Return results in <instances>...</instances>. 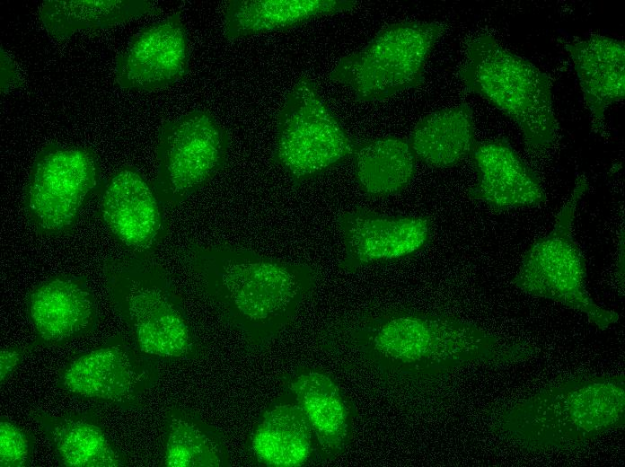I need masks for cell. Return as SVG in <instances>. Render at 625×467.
I'll use <instances>...</instances> for the list:
<instances>
[{"label": "cell", "mask_w": 625, "mask_h": 467, "mask_svg": "<svg viewBox=\"0 0 625 467\" xmlns=\"http://www.w3.org/2000/svg\"><path fill=\"white\" fill-rule=\"evenodd\" d=\"M321 347L366 370L389 390L416 396L475 364H515L536 354L459 317L409 307H372L347 313L321 331Z\"/></svg>", "instance_id": "6da1fadb"}, {"label": "cell", "mask_w": 625, "mask_h": 467, "mask_svg": "<svg viewBox=\"0 0 625 467\" xmlns=\"http://www.w3.org/2000/svg\"><path fill=\"white\" fill-rule=\"evenodd\" d=\"M183 254L204 295L254 351L290 325L319 278L307 263L237 245L190 243Z\"/></svg>", "instance_id": "7a4b0ae2"}, {"label": "cell", "mask_w": 625, "mask_h": 467, "mask_svg": "<svg viewBox=\"0 0 625 467\" xmlns=\"http://www.w3.org/2000/svg\"><path fill=\"white\" fill-rule=\"evenodd\" d=\"M625 426L623 375H577L506 407L497 434L529 451L580 447Z\"/></svg>", "instance_id": "3957f363"}, {"label": "cell", "mask_w": 625, "mask_h": 467, "mask_svg": "<svg viewBox=\"0 0 625 467\" xmlns=\"http://www.w3.org/2000/svg\"><path fill=\"white\" fill-rule=\"evenodd\" d=\"M101 269L112 304L142 353L167 363L201 355L183 304L153 256L110 257Z\"/></svg>", "instance_id": "277c9868"}, {"label": "cell", "mask_w": 625, "mask_h": 467, "mask_svg": "<svg viewBox=\"0 0 625 467\" xmlns=\"http://www.w3.org/2000/svg\"><path fill=\"white\" fill-rule=\"evenodd\" d=\"M459 77L470 92L515 122L529 149L542 151L552 145L558 122L550 80L530 60L506 48L492 35L480 34L468 44Z\"/></svg>", "instance_id": "5b68a950"}, {"label": "cell", "mask_w": 625, "mask_h": 467, "mask_svg": "<svg viewBox=\"0 0 625 467\" xmlns=\"http://www.w3.org/2000/svg\"><path fill=\"white\" fill-rule=\"evenodd\" d=\"M589 182L579 175L559 209L551 230L531 244L513 279L520 291L557 302L585 315L600 330L616 323L620 314L596 304L586 285V266L573 227L579 201Z\"/></svg>", "instance_id": "8992f818"}, {"label": "cell", "mask_w": 625, "mask_h": 467, "mask_svg": "<svg viewBox=\"0 0 625 467\" xmlns=\"http://www.w3.org/2000/svg\"><path fill=\"white\" fill-rule=\"evenodd\" d=\"M439 22L404 21L380 30L362 49L339 59L331 81L348 86L359 101L390 98L423 84L425 65L446 30Z\"/></svg>", "instance_id": "52a82bcc"}, {"label": "cell", "mask_w": 625, "mask_h": 467, "mask_svg": "<svg viewBox=\"0 0 625 467\" xmlns=\"http://www.w3.org/2000/svg\"><path fill=\"white\" fill-rule=\"evenodd\" d=\"M354 144L315 82L301 76L277 114L272 155L294 188L351 158Z\"/></svg>", "instance_id": "ba28073f"}, {"label": "cell", "mask_w": 625, "mask_h": 467, "mask_svg": "<svg viewBox=\"0 0 625 467\" xmlns=\"http://www.w3.org/2000/svg\"><path fill=\"white\" fill-rule=\"evenodd\" d=\"M100 184L94 151L49 143L37 154L23 194V208L34 231L53 237L68 233Z\"/></svg>", "instance_id": "9c48e42d"}, {"label": "cell", "mask_w": 625, "mask_h": 467, "mask_svg": "<svg viewBox=\"0 0 625 467\" xmlns=\"http://www.w3.org/2000/svg\"><path fill=\"white\" fill-rule=\"evenodd\" d=\"M229 137L211 112L193 110L163 123L154 183L164 208L173 209L210 182L227 163Z\"/></svg>", "instance_id": "30bf717a"}, {"label": "cell", "mask_w": 625, "mask_h": 467, "mask_svg": "<svg viewBox=\"0 0 625 467\" xmlns=\"http://www.w3.org/2000/svg\"><path fill=\"white\" fill-rule=\"evenodd\" d=\"M158 381L157 362L116 334L71 357L57 374V387L84 401L133 410Z\"/></svg>", "instance_id": "8fae6325"}, {"label": "cell", "mask_w": 625, "mask_h": 467, "mask_svg": "<svg viewBox=\"0 0 625 467\" xmlns=\"http://www.w3.org/2000/svg\"><path fill=\"white\" fill-rule=\"evenodd\" d=\"M154 184L132 165L118 169L102 185L99 215L130 255L153 256L167 234V222Z\"/></svg>", "instance_id": "7c38bea8"}, {"label": "cell", "mask_w": 625, "mask_h": 467, "mask_svg": "<svg viewBox=\"0 0 625 467\" xmlns=\"http://www.w3.org/2000/svg\"><path fill=\"white\" fill-rule=\"evenodd\" d=\"M336 224L344 246L339 268L347 273L414 255L432 235L427 216H388L362 207L339 214Z\"/></svg>", "instance_id": "4fadbf2b"}, {"label": "cell", "mask_w": 625, "mask_h": 467, "mask_svg": "<svg viewBox=\"0 0 625 467\" xmlns=\"http://www.w3.org/2000/svg\"><path fill=\"white\" fill-rule=\"evenodd\" d=\"M189 49L180 13L142 29L115 61L114 80L126 90L166 89L189 72Z\"/></svg>", "instance_id": "5bb4252c"}, {"label": "cell", "mask_w": 625, "mask_h": 467, "mask_svg": "<svg viewBox=\"0 0 625 467\" xmlns=\"http://www.w3.org/2000/svg\"><path fill=\"white\" fill-rule=\"evenodd\" d=\"M26 311L38 348L64 346L94 330L95 296L84 277L57 274L35 285L26 297Z\"/></svg>", "instance_id": "9a60e30c"}, {"label": "cell", "mask_w": 625, "mask_h": 467, "mask_svg": "<svg viewBox=\"0 0 625 467\" xmlns=\"http://www.w3.org/2000/svg\"><path fill=\"white\" fill-rule=\"evenodd\" d=\"M281 383L304 411L324 462L344 454L353 441L357 410L335 377L319 367L299 366L286 372Z\"/></svg>", "instance_id": "2e32d148"}, {"label": "cell", "mask_w": 625, "mask_h": 467, "mask_svg": "<svg viewBox=\"0 0 625 467\" xmlns=\"http://www.w3.org/2000/svg\"><path fill=\"white\" fill-rule=\"evenodd\" d=\"M246 449L254 463L263 467H302L324 462L304 411L285 389L258 417Z\"/></svg>", "instance_id": "e0dca14e"}, {"label": "cell", "mask_w": 625, "mask_h": 467, "mask_svg": "<svg viewBox=\"0 0 625 467\" xmlns=\"http://www.w3.org/2000/svg\"><path fill=\"white\" fill-rule=\"evenodd\" d=\"M470 156L478 176L468 192L471 198L496 212L544 203L538 176L506 139L477 142Z\"/></svg>", "instance_id": "ac0fdd59"}, {"label": "cell", "mask_w": 625, "mask_h": 467, "mask_svg": "<svg viewBox=\"0 0 625 467\" xmlns=\"http://www.w3.org/2000/svg\"><path fill=\"white\" fill-rule=\"evenodd\" d=\"M31 417L63 467H124V453L106 432L93 410L51 414L34 409Z\"/></svg>", "instance_id": "d6986e66"}, {"label": "cell", "mask_w": 625, "mask_h": 467, "mask_svg": "<svg viewBox=\"0 0 625 467\" xmlns=\"http://www.w3.org/2000/svg\"><path fill=\"white\" fill-rule=\"evenodd\" d=\"M565 48L572 59L593 124L603 127L606 110L624 99V42L594 34L569 42Z\"/></svg>", "instance_id": "ffe728a7"}, {"label": "cell", "mask_w": 625, "mask_h": 467, "mask_svg": "<svg viewBox=\"0 0 625 467\" xmlns=\"http://www.w3.org/2000/svg\"><path fill=\"white\" fill-rule=\"evenodd\" d=\"M348 0H231L224 13L227 40L285 31L310 20L352 10Z\"/></svg>", "instance_id": "44dd1931"}, {"label": "cell", "mask_w": 625, "mask_h": 467, "mask_svg": "<svg viewBox=\"0 0 625 467\" xmlns=\"http://www.w3.org/2000/svg\"><path fill=\"white\" fill-rule=\"evenodd\" d=\"M162 466L228 467L231 460L222 433L197 412L180 405L163 418Z\"/></svg>", "instance_id": "7402d4cb"}, {"label": "cell", "mask_w": 625, "mask_h": 467, "mask_svg": "<svg viewBox=\"0 0 625 467\" xmlns=\"http://www.w3.org/2000/svg\"><path fill=\"white\" fill-rule=\"evenodd\" d=\"M409 142L423 163L436 168L458 164L477 143L471 107L462 103L426 115L414 126Z\"/></svg>", "instance_id": "603a6c76"}, {"label": "cell", "mask_w": 625, "mask_h": 467, "mask_svg": "<svg viewBox=\"0 0 625 467\" xmlns=\"http://www.w3.org/2000/svg\"><path fill=\"white\" fill-rule=\"evenodd\" d=\"M351 159L357 182L371 198L403 190L416 173L418 161L409 140L395 136L355 139Z\"/></svg>", "instance_id": "cb8c5ba5"}, {"label": "cell", "mask_w": 625, "mask_h": 467, "mask_svg": "<svg viewBox=\"0 0 625 467\" xmlns=\"http://www.w3.org/2000/svg\"><path fill=\"white\" fill-rule=\"evenodd\" d=\"M160 13L161 9L147 0H46L39 11L44 28L57 40Z\"/></svg>", "instance_id": "d4e9b609"}, {"label": "cell", "mask_w": 625, "mask_h": 467, "mask_svg": "<svg viewBox=\"0 0 625 467\" xmlns=\"http://www.w3.org/2000/svg\"><path fill=\"white\" fill-rule=\"evenodd\" d=\"M36 447L30 431L4 416L0 418V466L29 467Z\"/></svg>", "instance_id": "484cf974"}, {"label": "cell", "mask_w": 625, "mask_h": 467, "mask_svg": "<svg viewBox=\"0 0 625 467\" xmlns=\"http://www.w3.org/2000/svg\"><path fill=\"white\" fill-rule=\"evenodd\" d=\"M34 349L31 343L26 346L3 348L0 351V383L4 384L18 369L25 357Z\"/></svg>", "instance_id": "4316f807"}, {"label": "cell", "mask_w": 625, "mask_h": 467, "mask_svg": "<svg viewBox=\"0 0 625 467\" xmlns=\"http://www.w3.org/2000/svg\"><path fill=\"white\" fill-rule=\"evenodd\" d=\"M22 79L19 74L17 66L12 57L1 48V93H6L13 88L19 87Z\"/></svg>", "instance_id": "83f0119b"}]
</instances>
